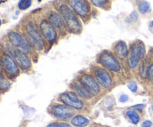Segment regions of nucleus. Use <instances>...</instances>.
I'll list each match as a JSON object with an SVG mask.
<instances>
[{
    "mask_svg": "<svg viewBox=\"0 0 153 127\" xmlns=\"http://www.w3.org/2000/svg\"><path fill=\"white\" fill-rule=\"evenodd\" d=\"M97 62L105 69L112 72H119L121 70V65L118 59L108 51H102L97 57Z\"/></svg>",
    "mask_w": 153,
    "mask_h": 127,
    "instance_id": "obj_3",
    "label": "nucleus"
},
{
    "mask_svg": "<svg viewBox=\"0 0 153 127\" xmlns=\"http://www.w3.org/2000/svg\"><path fill=\"white\" fill-rule=\"evenodd\" d=\"M1 66L4 68V71L12 77H16L19 74V68L16 61L7 54H4L1 57Z\"/></svg>",
    "mask_w": 153,
    "mask_h": 127,
    "instance_id": "obj_12",
    "label": "nucleus"
},
{
    "mask_svg": "<svg viewBox=\"0 0 153 127\" xmlns=\"http://www.w3.org/2000/svg\"><path fill=\"white\" fill-rule=\"evenodd\" d=\"M146 54V48L144 43L140 40L133 42L130 46L128 56V65L130 68H135L141 59Z\"/></svg>",
    "mask_w": 153,
    "mask_h": 127,
    "instance_id": "obj_2",
    "label": "nucleus"
},
{
    "mask_svg": "<svg viewBox=\"0 0 153 127\" xmlns=\"http://www.w3.org/2000/svg\"><path fill=\"white\" fill-rule=\"evenodd\" d=\"M72 88H73L75 93H76L79 98H82V99L89 100L92 98V96L84 89V87L81 85V83H79V80H78L77 82H75V83H73Z\"/></svg>",
    "mask_w": 153,
    "mask_h": 127,
    "instance_id": "obj_16",
    "label": "nucleus"
},
{
    "mask_svg": "<svg viewBox=\"0 0 153 127\" xmlns=\"http://www.w3.org/2000/svg\"><path fill=\"white\" fill-rule=\"evenodd\" d=\"M10 87V83L8 81L7 79L2 75L1 73H0V91H6L8 90Z\"/></svg>",
    "mask_w": 153,
    "mask_h": 127,
    "instance_id": "obj_19",
    "label": "nucleus"
},
{
    "mask_svg": "<svg viewBox=\"0 0 153 127\" xmlns=\"http://www.w3.org/2000/svg\"><path fill=\"white\" fill-rule=\"evenodd\" d=\"M152 125V123L150 120H145L142 123L141 126L142 127H150Z\"/></svg>",
    "mask_w": 153,
    "mask_h": 127,
    "instance_id": "obj_28",
    "label": "nucleus"
},
{
    "mask_svg": "<svg viewBox=\"0 0 153 127\" xmlns=\"http://www.w3.org/2000/svg\"><path fill=\"white\" fill-rule=\"evenodd\" d=\"M1 19H0V26H1Z\"/></svg>",
    "mask_w": 153,
    "mask_h": 127,
    "instance_id": "obj_32",
    "label": "nucleus"
},
{
    "mask_svg": "<svg viewBox=\"0 0 153 127\" xmlns=\"http://www.w3.org/2000/svg\"><path fill=\"white\" fill-rule=\"evenodd\" d=\"M31 0H19L18 2V8L19 10H26L31 5Z\"/></svg>",
    "mask_w": 153,
    "mask_h": 127,
    "instance_id": "obj_21",
    "label": "nucleus"
},
{
    "mask_svg": "<svg viewBox=\"0 0 153 127\" xmlns=\"http://www.w3.org/2000/svg\"><path fill=\"white\" fill-rule=\"evenodd\" d=\"M10 53L14 58L16 64L23 70H28L31 67V62L30 58L25 54L19 51L16 49H11Z\"/></svg>",
    "mask_w": 153,
    "mask_h": 127,
    "instance_id": "obj_13",
    "label": "nucleus"
},
{
    "mask_svg": "<svg viewBox=\"0 0 153 127\" xmlns=\"http://www.w3.org/2000/svg\"><path fill=\"white\" fill-rule=\"evenodd\" d=\"M150 127H151V126H150Z\"/></svg>",
    "mask_w": 153,
    "mask_h": 127,
    "instance_id": "obj_33",
    "label": "nucleus"
},
{
    "mask_svg": "<svg viewBox=\"0 0 153 127\" xmlns=\"http://www.w3.org/2000/svg\"><path fill=\"white\" fill-rule=\"evenodd\" d=\"M128 101V96L127 95H122L119 98V101L120 103H125Z\"/></svg>",
    "mask_w": 153,
    "mask_h": 127,
    "instance_id": "obj_27",
    "label": "nucleus"
},
{
    "mask_svg": "<svg viewBox=\"0 0 153 127\" xmlns=\"http://www.w3.org/2000/svg\"><path fill=\"white\" fill-rule=\"evenodd\" d=\"M126 115L128 117L129 121L134 125H137L140 120V115H139V114L135 111V110H128V111H126Z\"/></svg>",
    "mask_w": 153,
    "mask_h": 127,
    "instance_id": "obj_18",
    "label": "nucleus"
},
{
    "mask_svg": "<svg viewBox=\"0 0 153 127\" xmlns=\"http://www.w3.org/2000/svg\"><path fill=\"white\" fill-rule=\"evenodd\" d=\"M79 83L92 97L97 96L100 92V87L96 79L88 74H82L79 78Z\"/></svg>",
    "mask_w": 153,
    "mask_h": 127,
    "instance_id": "obj_7",
    "label": "nucleus"
},
{
    "mask_svg": "<svg viewBox=\"0 0 153 127\" xmlns=\"http://www.w3.org/2000/svg\"><path fill=\"white\" fill-rule=\"evenodd\" d=\"M138 10L141 13H147L150 11V4L146 1H140L138 4Z\"/></svg>",
    "mask_w": 153,
    "mask_h": 127,
    "instance_id": "obj_20",
    "label": "nucleus"
},
{
    "mask_svg": "<svg viewBox=\"0 0 153 127\" xmlns=\"http://www.w3.org/2000/svg\"><path fill=\"white\" fill-rule=\"evenodd\" d=\"M49 112L55 118L60 120H67L75 116V110L62 103L52 104L49 106Z\"/></svg>",
    "mask_w": 153,
    "mask_h": 127,
    "instance_id": "obj_4",
    "label": "nucleus"
},
{
    "mask_svg": "<svg viewBox=\"0 0 153 127\" xmlns=\"http://www.w3.org/2000/svg\"><path fill=\"white\" fill-rule=\"evenodd\" d=\"M94 77L99 85L105 89H110L113 84L111 76L105 68H96L94 71Z\"/></svg>",
    "mask_w": 153,
    "mask_h": 127,
    "instance_id": "obj_10",
    "label": "nucleus"
},
{
    "mask_svg": "<svg viewBox=\"0 0 153 127\" xmlns=\"http://www.w3.org/2000/svg\"><path fill=\"white\" fill-rule=\"evenodd\" d=\"M61 103L71 107L74 110H82L85 107V103L74 92H67L61 94L58 97Z\"/></svg>",
    "mask_w": 153,
    "mask_h": 127,
    "instance_id": "obj_6",
    "label": "nucleus"
},
{
    "mask_svg": "<svg viewBox=\"0 0 153 127\" xmlns=\"http://www.w3.org/2000/svg\"><path fill=\"white\" fill-rule=\"evenodd\" d=\"M137 19H138V15H137V12L134 10L130 13L129 16L126 18V22H128V23H132V22H135Z\"/></svg>",
    "mask_w": 153,
    "mask_h": 127,
    "instance_id": "obj_23",
    "label": "nucleus"
},
{
    "mask_svg": "<svg viewBox=\"0 0 153 127\" xmlns=\"http://www.w3.org/2000/svg\"><path fill=\"white\" fill-rule=\"evenodd\" d=\"M148 56H149L150 58H153V48L150 49L149 54H148Z\"/></svg>",
    "mask_w": 153,
    "mask_h": 127,
    "instance_id": "obj_31",
    "label": "nucleus"
},
{
    "mask_svg": "<svg viewBox=\"0 0 153 127\" xmlns=\"http://www.w3.org/2000/svg\"><path fill=\"white\" fill-rule=\"evenodd\" d=\"M131 108L136 109L137 110H142L143 109V105H142V104H138V105L134 106H132Z\"/></svg>",
    "mask_w": 153,
    "mask_h": 127,
    "instance_id": "obj_29",
    "label": "nucleus"
},
{
    "mask_svg": "<svg viewBox=\"0 0 153 127\" xmlns=\"http://www.w3.org/2000/svg\"><path fill=\"white\" fill-rule=\"evenodd\" d=\"M59 11L70 32L76 34H80L82 31V25L75 12L67 4H61Z\"/></svg>",
    "mask_w": 153,
    "mask_h": 127,
    "instance_id": "obj_1",
    "label": "nucleus"
},
{
    "mask_svg": "<svg viewBox=\"0 0 153 127\" xmlns=\"http://www.w3.org/2000/svg\"><path fill=\"white\" fill-rule=\"evenodd\" d=\"M46 127H72V126L65 122L55 121L49 123Z\"/></svg>",
    "mask_w": 153,
    "mask_h": 127,
    "instance_id": "obj_22",
    "label": "nucleus"
},
{
    "mask_svg": "<svg viewBox=\"0 0 153 127\" xmlns=\"http://www.w3.org/2000/svg\"><path fill=\"white\" fill-rule=\"evenodd\" d=\"M39 30L46 41L53 43L57 38V31L48 20L43 19L40 22Z\"/></svg>",
    "mask_w": 153,
    "mask_h": 127,
    "instance_id": "obj_11",
    "label": "nucleus"
},
{
    "mask_svg": "<svg viewBox=\"0 0 153 127\" xmlns=\"http://www.w3.org/2000/svg\"><path fill=\"white\" fill-rule=\"evenodd\" d=\"M127 86H128V89H129L130 91H131V92H136L137 91V84H136L135 82H129V83H128V85H127Z\"/></svg>",
    "mask_w": 153,
    "mask_h": 127,
    "instance_id": "obj_26",
    "label": "nucleus"
},
{
    "mask_svg": "<svg viewBox=\"0 0 153 127\" xmlns=\"http://www.w3.org/2000/svg\"><path fill=\"white\" fill-rule=\"evenodd\" d=\"M70 124L76 127H87L90 124V120L82 115H76L71 118Z\"/></svg>",
    "mask_w": 153,
    "mask_h": 127,
    "instance_id": "obj_17",
    "label": "nucleus"
},
{
    "mask_svg": "<svg viewBox=\"0 0 153 127\" xmlns=\"http://www.w3.org/2000/svg\"><path fill=\"white\" fill-rule=\"evenodd\" d=\"M149 30L150 31V32L152 33V34H153V21H152V22L149 23Z\"/></svg>",
    "mask_w": 153,
    "mask_h": 127,
    "instance_id": "obj_30",
    "label": "nucleus"
},
{
    "mask_svg": "<svg viewBox=\"0 0 153 127\" xmlns=\"http://www.w3.org/2000/svg\"><path fill=\"white\" fill-rule=\"evenodd\" d=\"M48 21L52 24V26L56 30H58L61 32L65 31L66 25L61 14L56 13V12H52L49 14V20Z\"/></svg>",
    "mask_w": 153,
    "mask_h": 127,
    "instance_id": "obj_15",
    "label": "nucleus"
},
{
    "mask_svg": "<svg viewBox=\"0 0 153 127\" xmlns=\"http://www.w3.org/2000/svg\"><path fill=\"white\" fill-rule=\"evenodd\" d=\"M25 32L30 40L31 44L34 48L38 51L43 50L44 48V40L39 28L31 21L27 22L25 25Z\"/></svg>",
    "mask_w": 153,
    "mask_h": 127,
    "instance_id": "obj_5",
    "label": "nucleus"
},
{
    "mask_svg": "<svg viewBox=\"0 0 153 127\" xmlns=\"http://www.w3.org/2000/svg\"><path fill=\"white\" fill-rule=\"evenodd\" d=\"M8 40L15 49L22 53L28 54L31 51L28 42L22 37V35L15 31H10L8 34Z\"/></svg>",
    "mask_w": 153,
    "mask_h": 127,
    "instance_id": "obj_8",
    "label": "nucleus"
},
{
    "mask_svg": "<svg viewBox=\"0 0 153 127\" xmlns=\"http://www.w3.org/2000/svg\"><path fill=\"white\" fill-rule=\"evenodd\" d=\"M113 51L114 56L120 60H124L128 56V50L126 43L124 41H118L114 46Z\"/></svg>",
    "mask_w": 153,
    "mask_h": 127,
    "instance_id": "obj_14",
    "label": "nucleus"
},
{
    "mask_svg": "<svg viewBox=\"0 0 153 127\" xmlns=\"http://www.w3.org/2000/svg\"><path fill=\"white\" fill-rule=\"evenodd\" d=\"M69 5L76 14L86 19L91 13V6L88 0H67Z\"/></svg>",
    "mask_w": 153,
    "mask_h": 127,
    "instance_id": "obj_9",
    "label": "nucleus"
},
{
    "mask_svg": "<svg viewBox=\"0 0 153 127\" xmlns=\"http://www.w3.org/2000/svg\"><path fill=\"white\" fill-rule=\"evenodd\" d=\"M146 77L149 79L150 80L153 81V63L149 65L147 68V71H146Z\"/></svg>",
    "mask_w": 153,
    "mask_h": 127,
    "instance_id": "obj_25",
    "label": "nucleus"
},
{
    "mask_svg": "<svg viewBox=\"0 0 153 127\" xmlns=\"http://www.w3.org/2000/svg\"><path fill=\"white\" fill-rule=\"evenodd\" d=\"M91 1L96 7H102L107 4L108 0H91Z\"/></svg>",
    "mask_w": 153,
    "mask_h": 127,
    "instance_id": "obj_24",
    "label": "nucleus"
}]
</instances>
